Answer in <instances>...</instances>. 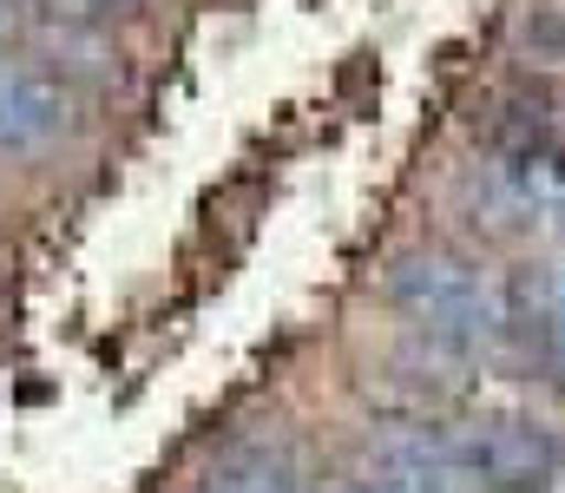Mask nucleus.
Wrapping results in <instances>:
<instances>
[{
  "instance_id": "1",
  "label": "nucleus",
  "mask_w": 565,
  "mask_h": 493,
  "mask_svg": "<svg viewBox=\"0 0 565 493\" xmlns=\"http://www.w3.org/2000/svg\"><path fill=\"white\" fill-rule=\"evenodd\" d=\"M388 303H395L402 317H415L427 335L454 342V349H487V342H500L507 323H513L507 290H500L487 270H473V264H460V257H447V250H415V257H402V264L388 270Z\"/></svg>"
},
{
  "instance_id": "2",
  "label": "nucleus",
  "mask_w": 565,
  "mask_h": 493,
  "mask_svg": "<svg viewBox=\"0 0 565 493\" xmlns=\"http://www.w3.org/2000/svg\"><path fill=\"white\" fill-rule=\"evenodd\" d=\"M460 461L480 474V487H540L559 474V441L546 428H520V421H480V428H447Z\"/></svg>"
},
{
  "instance_id": "3",
  "label": "nucleus",
  "mask_w": 565,
  "mask_h": 493,
  "mask_svg": "<svg viewBox=\"0 0 565 493\" xmlns=\"http://www.w3.org/2000/svg\"><path fill=\"white\" fill-rule=\"evenodd\" d=\"M369 461L395 468V474H415L434 493H487L480 474L460 461V448H454L447 428H415V421L408 428H382V435H369Z\"/></svg>"
},
{
  "instance_id": "4",
  "label": "nucleus",
  "mask_w": 565,
  "mask_h": 493,
  "mask_svg": "<svg viewBox=\"0 0 565 493\" xmlns=\"http://www.w3.org/2000/svg\"><path fill=\"white\" fill-rule=\"evenodd\" d=\"M66 132V93L33 66H0V152H40Z\"/></svg>"
},
{
  "instance_id": "5",
  "label": "nucleus",
  "mask_w": 565,
  "mask_h": 493,
  "mask_svg": "<svg viewBox=\"0 0 565 493\" xmlns=\"http://www.w3.org/2000/svg\"><path fill=\"white\" fill-rule=\"evenodd\" d=\"M217 493H302L296 487V468L270 454V448H250V454H237L224 474H217Z\"/></svg>"
},
{
  "instance_id": "6",
  "label": "nucleus",
  "mask_w": 565,
  "mask_h": 493,
  "mask_svg": "<svg viewBox=\"0 0 565 493\" xmlns=\"http://www.w3.org/2000/svg\"><path fill=\"white\" fill-rule=\"evenodd\" d=\"M520 310L526 317H565V250H553L546 264H533L520 277Z\"/></svg>"
},
{
  "instance_id": "7",
  "label": "nucleus",
  "mask_w": 565,
  "mask_h": 493,
  "mask_svg": "<svg viewBox=\"0 0 565 493\" xmlns=\"http://www.w3.org/2000/svg\"><path fill=\"white\" fill-rule=\"evenodd\" d=\"M526 342H533V355L546 368L565 375V317H526Z\"/></svg>"
},
{
  "instance_id": "8",
  "label": "nucleus",
  "mask_w": 565,
  "mask_h": 493,
  "mask_svg": "<svg viewBox=\"0 0 565 493\" xmlns=\"http://www.w3.org/2000/svg\"><path fill=\"white\" fill-rule=\"evenodd\" d=\"M369 487H375V493H434L427 481H415V474H395V468H375V474H369Z\"/></svg>"
},
{
  "instance_id": "9",
  "label": "nucleus",
  "mask_w": 565,
  "mask_h": 493,
  "mask_svg": "<svg viewBox=\"0 0 565 493\" xmlns=\"http://www.w3.org/2000/svg\"><path fill=\"white\" fill-rule=\"evenodd\" d=\"M53 7H66V13H99V7H126V0H53Z\"/></svg>"
},
{
  "instance_id": "10",
  "label": "nucleus",
  "mask_w": 565,
  "mask_h": 493,
  "mask_svg": "<svg viewBox=\"0 0 565 493\" xmlns=\"http://www.w3.org/2000/svg\"><path fill=\"white\" fill-rule=\"evenodd\" d=\"M335 493H375V487L369 481H349V487H335Z\"/></svg>"
},
{
  "instance_id": "11",
  "label": "nucleus",
  "mask_w": 565,
  "mask_h": 493,
  "mask_svg": "<svg viewBox=\"0 0 565 493\" xmlns=\"http://www.w3.org/2000/svg\"><path fill=\"white\" fill-rule=\"evenodd\" d=\"M0 40H7V0H0Z\"/></svg>"
}]
</instances>
